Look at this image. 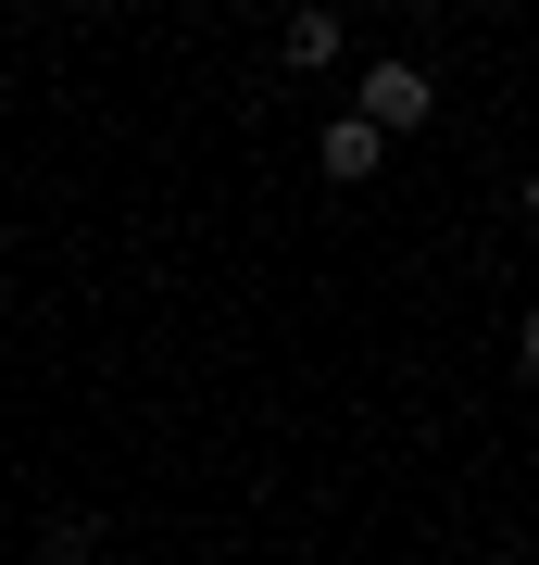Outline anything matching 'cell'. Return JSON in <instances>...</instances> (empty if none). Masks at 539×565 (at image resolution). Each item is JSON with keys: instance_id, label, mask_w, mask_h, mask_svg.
I'll list each match as a JSON object with an SVG mask.
<instances>
[{"instance_id": "3957f363", "label": "cell", "mask_w": 539, "mask_h": 565, "mask_svg": "<svg viewBox=\"0 0 539 565\" xmlns=\"http://www.w3.org/2000/svg\"><path fill=\"white\" fill-rule=\"evenodd\" d=\"M277 51H289V63H339V13H289Z\"/></svg>"}, {"instance_id": "5b68a950", "label": "cell", "mask_w": 539, "mask_h": 565, "mask_svg": "<svg viewBox=\"0 0 539 565\" xmlns=\"http://www.w3.org/2000/svg\"><path fill=\"white\" fill-rule=\"evenodd\" d=\"M527 226H539V177H527Z\"/></svg>"}, {"instance_id": "277c9868", "label": "cell", "mask_w": 539, "mask_h": 565, "mask_svg": "<svg viewBox=\"0 0 539 565\" xmlns=\"http://www.w3.org/2000/svg\"><path fill=\"white\" fill-rule=\"evenodd\" d=\"M515 364H527V377H539V315H527V327H515Z\"/></svg>"}, {"instance_id": "7a4b0ae2", "label": "cell", "mask_w": 539, "mask_h": 565, "mask_svg": "<svg viewBox=\"0 0 539 565\" xmlns=\"http://www.w3.org/2000/svg\"><path fill=\"white\" fill-rule=\"evenodd\" d=\"M314 163H326V177H339V189H364V177H377V163H389V139H377V126H364V114H326Z\"/></svg>"}, {"instance_id": "6da1fadb", "label": "cell", "mask_w": 539, "mask_h": 565, "mask_svg": "<svg viewBox=\"0 0 539 565\" xmlns=\"http://www.w3.org/2000/svg\"><path fill=\"white\" fill-rule=\"evenodd\" d=\"M377 139H414L427 114H440V88H427V63H364V102H352Z\"/></svg>"}]
</instances>
